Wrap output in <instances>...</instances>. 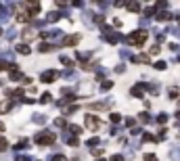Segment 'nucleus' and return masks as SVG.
Wrapping results in <instances>:
<instances>
[{
    "label": "nucleus",
    "mask_w": 180,
    "mask_h": 161,
    "mask_svg": "<svg viewBox=\"0 0 180 161\" xmlns=\"http://www.w3.org/2000/svg\"><path fill=\"white\" fill-rule=\"evenodd\" d=\"M144 40H147V34H144V32H140V34H136V36H132V38H130V42H134L136 46H140Z\"/></svg>",
    "instance_id": "nucleus-1"
},
{
    "label": "nucleus",
    "mask_w": 180,
    "mask_h": 161,
    "mask_svg": "<svg viewBox=\"0 0 180 161\" xmlns=\"http://www.w3.org/2000/svg\"><path fill=\"white\" fill-rule=\"evenodd\" d=\"M52 140H54V136H38V138H36L38 144H50Z\"/></svg>",
    "instance_id": "nucleus-2"
},
{
    "label": "nucleus",
    "mask_w": 180,
    "mask_h": 161,
    "mask_svg": "<svg viewBox=\"0 0 180 161\" xmlns=\"http://www.w3.org/2000/svg\"><path fill=\"white\" fill-rule=\"evenodd\" d=\"M86 125H90V128H98L101 121L96 119V117H92V115H88V117H86Z\"/></svg>",
    "instance_id": "nucleus-3"
},
{
    "label": "nucleus",
    "mask_w": 180,
    "mask_h": 161,
    "mask_svg": "<svg viewBox=\"0 0 180 161\" xmlns=\"http://www.w3.org/2000/svg\"><path fill=\"white\" fill-rule=\"evenodd\" d=\"M27 8H29V15L34 17V15L40 11V4H38V2H34V4H27Z\"/></svg>",
    "instance_id": "nucleus-4"
},
{
    "label": "nucleus",
    "mask_w": 180,
    "mask_h": 161,
    "mask_svg": "<svg viewBox=\"0 0 180 161\" xmlns=\"http://www.w3.org/2000/svg\"><path fill=\"white\" fill-rule=\"evenodd\" d=\"M57 78V71H46L44 76H42V82H50V80H54Z\"/></svg>",
    "instance_id": "nucleus-5"
},
{
    "label": "nucleus",
    "mask_w": 180,
    "mask_h": 161,
    "mask_svg": "<svg viewBox=\"0 0 180 161\" xmlns=\"http://www.w3.org/2000/svg\"><path fill=\"white\" fill-rule=\"evenodd\" d=\"M78 40H80V36H69V38H65V44L73 46V44H78Z\"/></svg>",
    "instance_id": "nucleus-6"
},
{
    "label": "nucleus",
    "mask_w": 180,
    "mask_h": 161,
    "mask_svg": "<svg viewBox=\"0 0 180 161\" xmlns=\"http://www.w3.org/2000/svg\"><path fill=\"white\" fill-rule=\"evenodd\" d=\"M17 52H21V54H29V46H27V44H19V46H17Z\"/></svg>",
    "instance_id": "nucleus-7"
},
{
    "label": "nucleus",
    "mask_w": 180,
    "mask_h": 161,
    "mask_svg": "<svg viewBox=\"0 0 180 161\" xmlns=\"http://www.w3.org/2000/svg\"><path fill=\"white\" fill-rule=\"evenodd\" d=\"M8 109H11V103H0V113H4Z\"/></svg>",
    "instance_id": "nucleus-8"
},
{
    "label": "nucleus",
    "mask_w": 180,
    "mask_h": 161,
    "mask_svg": "<svg viewBox=\"0 0 180 161\" xmlns=\"http://www.w3.org/2000/svg\"><path fill=\"white\" fill-rule=\"evenodd\" d=\"M6 147H8V142H6V138H2V136H0V151H4Z\"/></svg>",
    "instance_id": "nucleus-9"
},
{
    "label": "nucleus",
    "mask_w": 180,
    "mask_h": 161,
    "mask_svg": "<svg viewBox=\"0 0 180 161\" xmlns=\"http://www.w3.org/2000/svg\"><path fill=\"white\" fill-rule=\"evenodd\" d=\"M40 50H42V52H48V50H52V46H50V44H42Z\"/></svg>",
    "instance_id": "nucleus-10"
},
{
    "label": "nucleus",
    "mask_w": 180,
    "mask_h": 161,
    "mask_svg": "<svg viewBox=\"0 0 180 161\" xmlns=\"http://www.w3.org/2000/svg\"><path fill=\"white\" fill-rule=\"evenodd\" d=\"M13 65H8V63H0V71H4V69H11Z\"/></svg>",
    "instance_id": "nucleus-11"
},
{
    "label": "nucleus",
    "mask_w": 180,
    "mask_h": 161,
    "mask_svg": "<svg viewBox=\"0 0 180 161\" xmlns=\"http://www.w3.org/2000/svg\"><path fill=\"white\" fill-rule=\"evenodd\" d=\"M52 161H67V159H65L63 155H57V157H54V159H52Z\"/></svg>",
    "instance_id": "nucleus-12"
},
{
    "label": "nucleus",
    "mask_w": 180,
    "mask_h": 161,
    "mask_svg": "<svg viewBox=\"0 0 180 161\" xmlns=\"http://www.w3.org/2000/svg\"><path fill=\"white\" fill-rule=\"evenodd\" d=\"M0 34H2V29H0Z\"/></svg>",
    "instance_id": "nucleus-13"
}]
</instances>
